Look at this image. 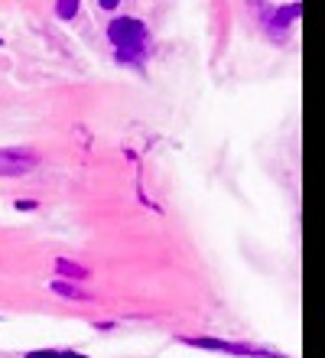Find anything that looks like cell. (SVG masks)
I'll list each match as a JSON object with an SVG mask.
<instances>
[{
    "mask_svg": "<svg viewBox=\"0 0 325 358\" xmlns=\"http://www.w3.org/2000/svg\"><path fill=\"white\" fill-rule=\"evenodd\" d=\"M121 7V3H117V0H101V10H108V13H114V10Z\"/></svg>",
    "mask_w": 325,
    "mask_h": 358,
    "instance_id": "obj_9",
    "label": "cell"
},
{
    "mask_svg": "<svg viewBox=\"0 0 325 358\" xmlns=\"http://www.w3.org/2000/svg\"><path fill=\"white\" fill-rule=\"evenodd\" d=\"M299 13V3H289V7H280L277 10V17H267L263 20V27L273 33V36H283V29H289V23L296 20Z\"/></svg>",
    "mask_w": 325,
    "mask_h": 358,
    "instance_id": "obj_4",
    "label": "cell"
},
{
    "mask_svg": "<svg viewBox=\"0 0 325 358\" xmlns=\"http://www.w3.org/2000/svg\"><path fill=\"white\" fill-rule=\"evenodd\" d=\"M39 163V153L27 147H0V176H27Z\"/></svg>",
    "mask_w": 325,
    "mask_h": 358,
    "instance_id": "obj_2",
    "label": "cell"
},
{
    "mask_svg": "<svg viewBox=\"0 0 325 358\" xmlns=\"http://www.w3.org/2000/svg\"><path fill=\"white\" fill-rule=\"evenodd\" d=\"M23 358H88V355H82V352H75V349H33Z\"/></svg>",
    "mask_w": 325,
    "mask_h": 358,
    "instance_id": "obj_7",
    "label": "cell"
},
{
    "mask_svg": "<svg viewBox=\"0 0 325 358\" xmlns=\"http://www.w3.org/2000/svg\"><path fill=\"white\" fill-rule=\"evenodd\" d=\"M52 13L62 20H72V17H82V3H56L52 7Z\"/></svg>",
    "mask_w": 325,
    "mask_h": 358,
    "instance_id": "obj_8",
    "label": "cell"
},
{
    "mask_svg": "<svg viewBox=\"0 0 325 358\" xmlns=\"http://www.w3.org/2000/svg\"><path fill=\"white\" fill-rule=\"evenodd\" d=\"M108 39L117 52V62H130V66H140L150 49V33L137 17H114L108 23Z\"/></svg>",
    "mask_w": 325,
    "mask_h": 358,
    "instance_id": "obj_1",
    "label": "cell"
},
{
    "mask_svg": "<svg viewBox=\"0 0 325 358\" xmlns=\"http://www.w3.org/2000/svg\"><path fill=\"white\" fill-rule=\"evenodd\" d=\"M186 345L195 349H208V352H228V355H241V358H287V355H273L267 349H254L244 342H222V339H182Z\"/></svg>",
    "mask_w": 325,
    "mask_h": 358,
    "instance_id": "obj_3",
    "label": "cell"
},
{
    "mask_svg": "<svg viewBox=\"0 0 325 358\" xmlns=\"http://www.w3.org/2000/svg\"><path fill=\"white\" fill-rule=\"evenodd\" d=\"M56 273L62 280H75V283L88 277V271H85L82 264H72V261H56Z\"/></svg>",
    "mask_w": 325,
    "mask_h": 358,
    "instance_id": "obj_6",
    "label": "cell"
},
{
    "mask_svg": "<svg viewBox=\"0 0 325 358\" xmlns=\"http://www.w3.org/2000/svg\"><path fill=\"white\" fill-rule=\"evenodd\" d=\"M52 287V293H59V296H65V300H92L88 293L78 287V283H65V280H52L49 283Z\"/></svg>",
    "mask_w": 325,
    "mask_h": 358,
    "instance_id": "obj_5",
    "label": "cell"
}]
</instances>
